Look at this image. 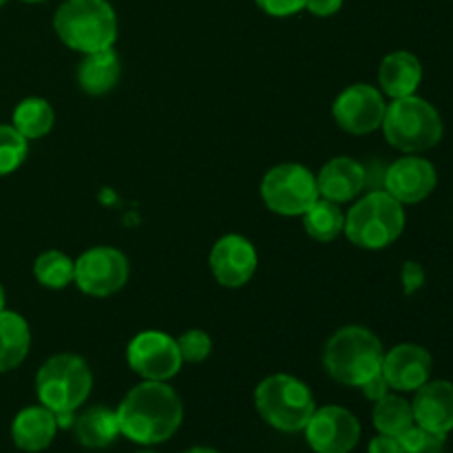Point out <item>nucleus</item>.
Masks as SVG:
<instances>
[{"mask_svg":"<svg viewBox=\"0 0 453 453\" xmlns=\"http://www.w3.org/2000/svg\"><path fill=\"white\" fill-rule=\"evenodd\" d=\"M22 3H31V4H38V3H47V0H22Z\"/></svg>","mask_w":453,"mask_h":453,"instance_id":"37","label":"nucleus"},{"mask_svg":"<svg viewBox=\"0 0 453 453\" xmlns=\"http://www.w3.org/2000/svg\"><path fill=\"white\" fill-rule=\"evenodd\" d=\"M118 414L119 434L137 445H162L177 434L184 420V405L175 389L162 380H142L128 389Z\"/></svg>","mask_w":453,"mask_h":453,"instance_id":"1","label":"nucleus"},{"mask_svg":"<svg viewBox=\"0 0 453 453\" xmlns=\"http://www.w3.org/2000/svg\"><path fill=\"white\" fill-rule=\"evenodd\" d=\"M445 438L447 436L432 434L427 429L414 425V427H410L405 434H401L396 438V453H445Z\"/></svg>","mask_w":453,"mask_h":453,"instance_id":"28","label":"nucleus"},{"mask_svg":"<svg viewBox=\"0 0 453 453\" xmlns=\"http://www.w3.org/2000/svg\"><path fill=\"white\" fill-rule=\"evenodd\" d=\"M411 411L418 427L447 436L453 429V383L427 380L423 388L416 389Z\"/></svg>","mask_w":453,"mask_h":453,"instance_id":"17","label":"nucleus"},{"mask_svg":"<svg viewBox=\"0 0 453 453\" xmlns=\"http://www.w3.org/2000/svg\"><path fill=\"white\" fill-rule=\"evenodd\" d=\"M58 38L78 53L111 49L118 40V13L109 0H65L53 16Z\"/></svg>","mask_w":453,"mask_h":453,"instance_id":"3","label":"nucleus"},{"mask_svg":"<svg viewBox=\"0 0 453 453\" xmlns=\"http://www.w3.org/2000/svg\"><path fill=\"white\" fill-rule=\"evenodd\" d=\"M265 208L281 217H303V212L317 202V175L303 164H277L264 175L259 186Z\"/></svg>","mask_w":453,"mask_h":453,"instance_id":"8","label":"nucleus"},{"mask_svg":"<svg viewBox=\"0 0 453 453\" xmlns=\"http://www.w3.org/2000/svg\"><path fill=\"white\" fill-rule=\"evenodd\" d=\"M358 389H361V392L365 394V398H370L372 403L380 401V398H383L385 394H389V385H388V380H385L383 374L372 376V379L367 380L365 385H361V388H358Z\"/></svg>","mask_w":453,"mask_h":453,"instance_id":"33","label":"nucleus"},{"mask_svg":"<svg viewBox=\"0 0 453 453\" xmlns=\"http://www.w3.org/2000/svg\"><path fill=\"white\" fill-rule=\"evenodd\" d=\"M257 414L273 429L283 434L303 432L317 410L308 385L292 374L265 376L255 389Z\"/></svg>","mask_w":453,"mask_h":453,"instance_id":"6","label":"nucleus"},{"mask_svg":"<svg viewBox=\"0 0 453 453\" xmlns=\"http://www.w3.org/2000/svg\"><path fill=\"white\" fill-rule=\"evenodd\" d=\"M212 277L224 288H243L257 273L259 255L250 239L243 234H224L208 255Z\"/></svg>","mask_w":453,"mask_h":453,"instance_id":"13","label":"nucleus"},{"mask_svg":"<svg viewBox=\"0 0 453 453\" xmlns=\"http://www.w3.org/2000/svg\"><path fill=\"white\" fill-rule=\"evenodd\" d=\"M177 345H180V354L184 363H203L212 352V339L208 336V332L199 330V327L186 330L177 339Z\"/></svg>","mask_w":453,"mask_h":453,"instance_id":"29","label":"nucleus"},{"mask_svg":"<svg viewBox=\"0 0 453 453\" xmlns=\"http://www.w3.org/2000/svg\"><path fill=\"white\" fill-rule=\"evenodd\" d=\"M385 349L379 336L363 326H345L323 348V370L345 388H361L380 374Z\"/></svg>","mask_w":453,"mask_h":453,"instance_id":"2","label":"nucleus"},{"mask_svg":"<svg viewBox=\"0 0 453 453\" xmlns=\"http://www.w3.org/2000/svg\"><path fill=\"white\" fill-rule=\"evenodd\" d=\"M380 131L392 149L405 155H418L441 144L445 127L432 102L407 96L389 102Z\"/></svg>","mask_w":453,"mask_h":453,"instance_id":"4","label":"nucleus"},{"mask_svg":"<svg viewBox=\"0 0 453 453\" xmlns=\"http://www.w3.org/2000/svg\"><path fill=\"white\" fill-rule=\"evenodd\" d=\"M75 441L87 449H104L119 436L118 414L109 407H88L73 420Z\"/></svg>","mask_w":453,"mask_h":453,"instance_id":"21","label":"nucleus"},{"mask_svg":"<svg viewBox=\"0 0 453 453\" xmlns=\"http://www.w3.org/2000/svg\"><path fill=\"white\" fill-rule=\"evenodd\" d=\"M388 102L380 88L358 82L343 88L332 104V115L339 128L349 135H370L383 124Z\"/></svg>","mask_w":453,"mask_h":453,"instance_id":"11","label":"nucleus"},{"mask_svg":"<svg viewBox=\"0 0 453 453\" xmlns=\"http://www.w3.org/2000/svg\"><path fill=\"white\" fill-rule=\"evenodd\" d=\"M58 420L51 410L44 405L25 407L16 414L12 423L13 445L20 451L38 453L44 451L53 442L58 434Z\"/></svg>","mask_w":453,"mask_h":453,"instance_id":"19","label":"nucleus"},{"mask_svg":"<svg viewBox=\"0 0 453 453\" xmlns=\"http://www.w3.org/2000/svg\"><path fill=\"white\" fill-rule=\"evenodd\" d=\"M367 184V171L361 162L339 155L330 162L323 164L321 171L317 173L319 195L327 202L348 203L361 197Z\"/></svg>","mask_w":453,"mask_h":453,"instance_id":"16","label":"nucleus"},{"mask_svg":"<svg viewBox=\"0 0 453 453\" xmlns=\"http://www.w3.org/2000/svg\"><path fill=\"white\" fill-rule=\"evenodd\" d=\"M434 358L423 345L401 343L385 352L380 374L394 392H416L432 376Z\"/></svg>","mask_w":453,"mask_h":453,"instance_id":"15","label":"nucleus"},{"mask_svg":"<svg viewBox=\"0 0 453 453\" xmlns=\"http://www.w3.org/2000/svg\"><path fill=\"white\" fill-rule=\"evenodd\" d=\"M341 7H343V0H305V9L319 18L334 16L341 12Z\"/></svg>","mask_w":453,"mask_h":453,"instance_id":"32","label":"nucleus"},{"mask_svg":"<svg viewBox=\"0 0 453 453\" xmlns=\"http://www.w3.org/2000/svg\"><path fill=\"white\" fill-rule=\"evenodd\" d=\"M128 273L131 268L122 250L111 246H96L75 259L73 283L87 296L106 299L127 286Z\"/></svg>","mask_w":453,"mask_h":453,"instance_id":"9","label":"nucleus"},{"mask_svg":"<svg viewBox=\"0 0 453 453\" xmlns=\"http://www.w3.org/2000/svg\"><path fill=\"white\" fill-rule=\"evenodd\" d=\"M405 221L401 202L388 190H372L345 212L343 234L352 246L363 250H383L401 237Z\"/></svg>","mask_w":453,"mask_h":453,"instance_id":"5","label":"nucleus"},{"mask_svg":"<svg viewBox=\"0 0 453 453\" xmlns=\"http://www.w3.org/2000/svg\"><path fill=\"white\" fill-rule=\"evenodd\" d=\"M257 7L273 18H288L305 9V0H255Z\"/></svg>","mask_w":453,"mask_h":453,"instance_id":"30","label":"nucleus"},{"mask_svg":"<svg viewBox=\"0 0 453 453\" xmlns=\"http://www.w3.org/2000/svg\"><path fill=\"white\" fill-rule=\"evenodd\" d=\"M436 186V166L420 155H403L385 171V190L403 206L425 202Z\"/></svg>","mask_w":453,"mask_h":453,"instance_id":"14","label":"nucleus"},{"mask_svg":"<svg viewBox=\"0 0 453 453\" xmlns=\"http://www.w3.org/2000/svg\"><path fill=\"white\" fill-rule=\"evenodd\" d=\"M423 82V65L411 51H392L380 60L379 84L380 93L389 100L416 96Z\"/></svg>","mask_w":453,"mask_h":453,"instance_id":"18","label":"nucleus"},{"mask_svg":"<svg viewBox=\"0 0 453 453\" xmlns=\"http://www.w3.org/2000/svg\"><path fill=\"white\" fill-rule=\"evenodd\" d=\"M137 453H155V451H137Z\"/></svg>","mask_w":453,"mask_h":453,"instance_id":"39","label":"nucleus"},{"mask_svg":"<svg viewBox=\"0 0 453 453\" xmlns=\"http://www.w3.org/2000/svg\"><path fill=\"white\" fill-rule=\"evenodd\" d=\"M370 453H396L398 451V441L394 436H385V434H379L376 438H372L370 447H367Z\"/></svg>","mask_w":453,"mask_h":453,"instance_id":"34","label":"nucleus"},{"mask_svg":"<svg viewBox=\"0 0 453 453\" xmlns=\"http://www.w3.org/2000/svg\"><path fill=\"white\" fill-rule=\"evenodd\" d=\"M31 348L29 323L12 310L0 312V374L12 372L27 358Z\"/></svg>","mask_w":453,"mask_h":453,"instance_id":"22","label":"nucleus"},{"mask_svg":"<svg viewBox=\"0 0 453 453\" xmlns=\"http://www.w3.org/2000/svg\"><path fill=\"white\" fill-rule=\"evenodd\" d=\"M4 310V288H3V283H0V312H3Z\"/></svg>","mask_w":453,"mask_h":453,"instance_id":"36","label":"nucleus"},{"mask_svg":"<svg viewBox=\"0 0 453 453\" xmlns=\"http://www.w3.org/2000/svg\"><path fill=\"white\" fill-rule=\"evenodd\" d=\"M34 277L49 290H62L73 283L75 261L60 250H47L35 259Z\"/></svg>","mask_w":453,"mask_h":453,"instance_id":"26","label":"nucleus"},{"mask_svg":"<svg viewBox=\"0 0 453 453\" xmlns=\"http://www.w3.org/2000/svg\"><path fill=\"white\" fill-rule=\"evenodd\" d=\"M184 453H219V451L212 449V447H190V449Z\"/></svg>","mask_w":453,"mask_h":453,"instance_id":"35","label":"nucleus"},{"mask_svg":"<svg viewBox=\"0 0 453 453\" xmlns=\"http://www.w3.org/2000/svg\"><path fill=\"white\" fill-rule=\"evenodd\" d=\"M372 420H374L376 432L394 438H398L401 434H405L407 429L416 425L411 403L398 396V394H385L380 401H376L374 411H372Z\"/></svg>","mask_w":453,"mask_h":453,"instance_id":"25","label":"nucleus"},{"mask_svg":"<svg viewBox=\"0 0 453 453\" xmlns=\"http://www.w3.org/2000/svg\"><path fill=\"white\" fill-rule=\"evenodd\" d=\"M401 279L403 290H405L407 296H411L416 290H420L425 286V268L418 261H407L401 270Z\"/></svg>","mask_w":453,"mask_h":453,"instance_id":"31","label":"nucleus"},{"mask_svg":"<svg viewBox=\"0 0 453 453\" xmlns=\"http://www.w3.org/2000/svg\"><path fill=\"white\" fill-rule=\"evenodd\" d=\"M127 363L144 380L168 383L180 374L184 358L180 354L177 339L162 330H144L133 336L127 348Z\"/></svg>","mask_w":453,"mask_h":453,"instance_id":"10","label":"nucleus"},{"mask_svg":"<svg viewBox=\"0 0 453 453\" xmlns=\"http://www.w3.org/2000/svg\"><path fill=\"white\" fill-rule=\"evenodd\" d=\"M93 389L88 363L78 354H53L35 374V394L40 405L53 414H71L80 410Z\"/></svg>","mask_w":453,"mask_h":453,"instance_id":"7","label":"nucleus"},{"mask_svg":"<svg viewBox=\"0 0 453 453\" xmlns=\"http://www.w3.org/2000/svg\"><path fill=\"white\" fill-rule=\"evenodd\" d=\"M29 140L22 137L12 124H0V177L12 175L25 164Z\"/></svg>","mask_w":453,"mask_h":453,"instance_id":"27","label":"nucleus"},{"mask_svg":"<svg viewBox=\"0 0 453 453\" xmlns=\"http://www.w3.org/2000/svg\"><path fill=\"white\" fill-rule=\"evenodd\" d=\"M4 3H7V0H0V7H3V4H4Z\"/></svg>","mask_w":453,"mask_h":453,"instance_id":"38","label":"nucleus"},{"mask_svg":"<svg viewBox=\"0 0 453 453\" xmlns=\"http://www.w3.org/2000/svg\"><path fill=\"white\" fill-rule=\"evenodd\" d=\"M122 75V62L115 49H102V51L84 53V58L78 65V87L87 96H106L113 91Z\"/></svg>","mask_w":453,"mask_h":453,"instance_id":"20","label":"nucleus"},{"mask_svg":"<svg viewBox=\"0 0 453 453\" xmlns=\"http://www.w3.org/2000/svg\"><path fill=\"white\" fill-rule=\"evenodd\" d=\"M345 212L341 203L327 202L319 197L308 211L303 212V228L310 239L319 243H332L343 234Z\"/></svg>","mask_w":453,"mask_h":453,"instance_id":"23","label":"nucleus"},{"mask_svg":"<svg viewBox=\"0 0 453 453\" xmlns=\"http://www.w3.org/2000/svg\"><path fill=\"white\" fill-rule=\"evenodd\" d=\"M303 432L314 453H349L361 441L358 418L339 405L317 407Z\"/></svg>","mask_w":453,"mask_h":453,"instance_id":"12","label":"nucleus"},{"mask_svg":"<svg viewBox=\"0 0 453 453\" xmlns=\"http://www.w3.org/2000/svg\"><path fill=\"white\" fill-rule=\"evenodd\" d=\"M53 124H56V113L44 97H25L13 109L12 127L29 142L40 140L47 133H51Z\"/></svg>","mask_w":453,"mask_h":453,"instance_id":"24","label":"nucleus"}]
</instances>
